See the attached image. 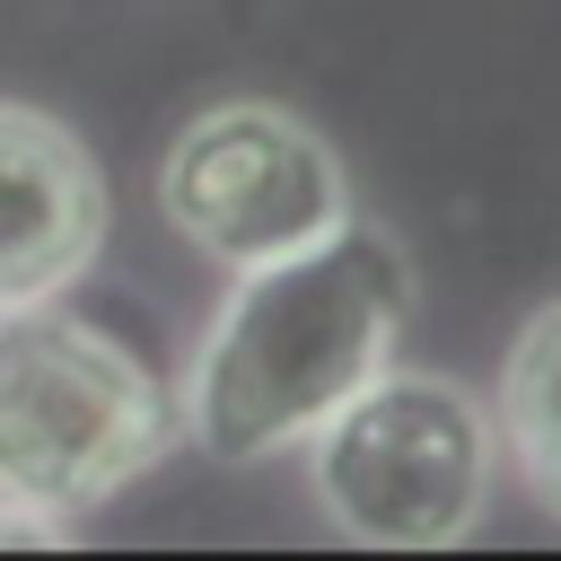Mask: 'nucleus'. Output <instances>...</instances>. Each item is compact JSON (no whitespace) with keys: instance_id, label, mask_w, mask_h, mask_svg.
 <instances>
[{"instance_id":"nucleus-2","label":"nucleus","mask_w":561,"mask_h":561,"mask_svg":"<svg viewBox=\"0 0 561 561\" xmlns=\"http://www.w3.org/2000/svg\"><path fill=\"white\" fill-rule=\"evenodd\" d=\"M184 438L167 377L105 324L26 298L0 307V491L53 517L105 508Z\"/></svg>"},{"instance_id":"nucleus-4","label":"nucleus","mask_w":561,"mask_h":561,"mask_svg":"<svg viewBox=\"0 0 561 561\" xmlns=\"http://www.w3.org/2000/svg\"><path fill=\"white\" fill-rule=\"evenodd\" d=\"M158 210L219 272H254L351 219V193H342V158L316 140L307 114L272 96H228L175 131L158 167Z\"/></svg>"},{"instance_id":"nucleus-6","label":"nucleus","mask_w":561,"mask_h":561,"mask_svg":"<svg viewBox=\"0 0 561 561\" xmlns=\"http://www.w3.org/2000/svg\"><path fill=\"white\" fill-rule=\"evenodd\" d=\"M491 430H500V456L526 482V500L561 517V298L535 307L526 333L508 342V368H500V394H491Z\"/></svg>"},{"instance_id":"nucleus-5","label":"nucleus","mask_w":561,"mask_h":561,"mask_svg":"<svg viewBox=\"0 0 561 561\" xmlns=\"http://www.w3.org/2000/svg\"><path fill=\"white\" fill-rule=\"evenodd\" d=\"M105 245V175L79 131L0 96V307L53 298Z\"/></svg>"},{"instance_id":"nucleus-1","label":"nucleus","mask_w":561,"mask_h":561,"mask_svg":"<svg viewBox=\"0 0 561 561\" xmlns=\"http://www.w3.org/2000/svg\"><path fill=\"white\" fill-rule=\"evenodd\" d=\"M412 316V263L386 228L333 219L316 245L237 272L184 377V438L219 465H254L307 447L324 412H342L377 368H394Z\"/></svg>"},{"instance_id":"nucleus-7","label":"nucleus","mask_w":561,"mask_h":561,"mask_svg":"<svg viewBox=\"0 0 561 561\" xmlns=\"http://www.w3.org/2000/svg\"><path fill=\"white\" fill-rule=\"evenodd\" d=\"M61 543H70V517L26 508V500H9V491H0V552H61Z\"/></svg>"},{"instance_id":"nucleus-3","label":"nucleus","mask_w":561,"mask_h":561,"mask_svg":"<svg viewBox=\"0 0 561 561\" xmlns=\"http://www.w3.org/2000/svg\"><path fill=\"white\" fill-rule=\"evenodd\" d=\"M500 465L491 412L456 377L377 368L342 412L307 430V491L333 535L368 552H447L482 526Z\"/></svg>"}]
</instances>
